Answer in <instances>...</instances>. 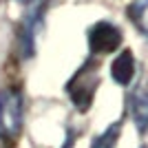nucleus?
<instances>
[{"instance_id":"1","label":"nucleus","mask_w":148,"mask_h":148,"mask_svg":"<svg viewBox=\"0 0 148 148\" xmlns=\"http://www.w3.org/2000/svg\"><path fill=\"white\" fill-rule=\"evenodd\" d=\"M22 126V95L16 88L0 91V135L16 139Z\"/></svg>"},{"instance_id":"2","label":"nucleus","mask_w":148,"mask_h":148,"mask_svg":"<svg viewBox=\"0 0 148 148\" xmlns=\"http://www.w3.org/2000/svg\"><path fill=\"white\" fill-rule=\"evenodd\" d=\"M95 86H97V75H95V69L93 66H84L80 69L77 73L73 75V80L69 82V97L73 99V104L80 108V111H86L91 106L93 93H95Z\"/></svg>"},{"instance_id":"3","label":"nucleus","mask_w":148,"mask_h":148,"mask_svg":"<svg viewBox=\"0 0 148 148\" xmlns=\"http://www.w3.org/2000/svg\"><path fill=\"white\" fill-rule=\"evenodd\" d=\"M122 44V31L113 22H95V25L88 29V49L91 53H113L115 49H119Z\"/></svg>"},{"instance_id":"4","label":"nucleus","mask_w":148,"mask_h":148,"mask_svg":"<svg viewBox=\"0 0 148 148\" xmlns=\"http://www.w3.org/2000/svg\"><path fill=\"white\" fill-rule=\"evenodd\" d=\"M130 113L135 119L137 128L146 130L148 128V80H144L130 95Z\"/></svg>"},{"instance_id":"5","label":"nucleus","mask_w":148,"mask_h":148,"mask_svg":"<svg viewBox=\"0 0 148 148\" xmlns=\"http://www.w3.org/2000/svg\"><path fill=\"white\" fill-rule=\"evenodd\" d=\"M111 75L113 80L122 84V86H128L133 75H135V58H133V51H122L111 64Z\"/></svg>"},{"instance_id":"6","label":"nucleus","mask_w":148,"mask_h":148,"mask_svg":"<svg viewBox=\"0 0 148 148\" xmlns=\"http://www.w3.org/2000/svg\"><path fill=\"white\" fill-rule=\"evenodd\" d=\"M128 16L139 27V31L148 36V0H137L135 5L128 9Z\"/></svg>"},{"instance_id":"7","label":"nucleus","mask_w":148,"mask_h":148,"mask_svg":"<svg viewBox=\"0 0 148 148\" xmlns=\"http://www.w3.org/2000/svg\"><path fill=\"white\" fill-rule=\"evenodd\" d=\"M119 130H122V128H119V124L108 126V128L93 142L91 148H115V144H117V139H119Z\"/></svg>"},{"instance_id":"8","label":"nucleus","mask_w":148,"mask_h":148,"mask_svg":"<svg viewBox=\"0 0 148 148\" xmlns=\"http://www.w3.org/2000/svg\"><path fill=\"white\" fill-rule=\"evenodd\" d=\"M142 148H148V144H144V146H142Z\"/></svg>"},{"instance_id":"9","label":"nucleus","mask_w":148,"mask_h":148,"mask_svg":"<svg viewBox=\"0 0 148 148\" xmlns=\"http://www.w3.org/2000/svg\"><path fill=\"white\" fill-rule=\"evenodd\" d=\"M20 2H29V0H20Z\"/></svg>"}]
</instances>
